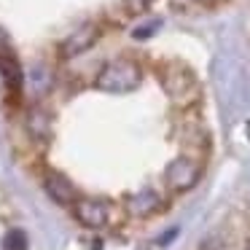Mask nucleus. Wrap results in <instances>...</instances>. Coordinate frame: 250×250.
Here are the masks:
<instances>
[{
  "instance_id": "1",
  "label": "nucleus",
  "mask_w": 250,
  "mask_h": 250,
  "mask_svg": "<svg viewBox=\"0 0 250 250\" xmlns=\"http://www.w3.org/2000/svg\"><path fill=\"white\" fill-rule=\"evenodd\" d=\"M140 81H143L140 65H137L135 60H126V57L108 62V65L97 73V89H103V92H108V94L132 92V89L140 86Z\"/></svg>"
},
{
  "instance_id": "2",
  "label": "nucleus",
  "mask_w": 250,
  "mask_h": 250,
  "mask_svg": "<svg viewBox=\"0 0 250 250\" xmlns=\"http://www.w3.org/2000/svg\"><path fill=\"white\" fill-rule=\"evenodd\" d=\"M199 175H202V164H199V159H194V156H178L172 164H167V169H164V180H167V186L175 191L194 188Z\"/></svg>"
},
{
  "instance_id": "3",
  "label": "nucleus",
  "mask_w": 250,
  "mask_h": 250,
  "mask_svg": "<svg viewBox=\"0 0 250 250\" xmlns=\"http://www.w3.org/2000/svg\"><path fill=\"white\" fill-rule=\"evenodd\" d=\"M164 92L175 100V103H194L196 94H199V86H196L194 73H188L186 67H169L162 78Z\"/></svg>"
},
{
  "instance_id": "4",
  "label": "nucleus",
  "mask_w": 250,
  "mask_h": 250,
  "mask_svg": "<svg viewBox=\"0 0 250 250\" xmlns=\"http://www.w3.org/2000/svg\"><path fill=\"white\" fill-rule=\"evenodd\" d=\"M100 30L97 24H83V27L73 30L70 35L65 38V43L60 46V54L65 57V60H70V57H78L83 54V51H89L94 46V41H97Z\"/></svg>"
},
{
  "instance_id": "5",
  "label": "nucleus",
  "mask_w": 250,
  "mask_h": 250,
  "mask_svg": "<svg viewBox=\"0 0 250 250\" xmlns=\"http://www.w3.org/2000/svg\"><path fill=\"white\" fill-rule=\"evenodd\" d=\"M76 218L86 229H103L108 223V205L100 199H81L76 202Z\"/></svg>"
},
{
  "instance_id": "6",
  "label": "nucleus",
  "mask_w": 250,
  "mask_h": 250,
  "mask_svg": "<svg viewBox=\"0 0 250 250\" xmlns=\"http://www.w3.org/2000/svg\"><path fill=\"white\" fill-rule=\"evenodd\" d=\"M43 188H46V194H49L57 205H62V207L76 205V202H78L76 199V188H73V186L67 183V178H62L60 172H49V175H46Z\"/></svg>"
},
{
  "instance_id": "7",
  "label": "nucleus",
  "mask_w": 250,
  "mask_h": 250,
  "mask_svg": "<svg viewBox=\"0 0 250 250\" xmlns=\"http://www.w3.org/2000/svg\"><path fill=\"white\" fill-rule=\"evenodd\" d=\"M27 132L35 143H46L51 137V116L46 108L41 105H33L27 113Z\"/></svg>"
},
{
  "instance_id": "8",
  "label": "nucleus",
  "mask_w": 250,
  "mask_h": 250,
  "mask_svg": "<svg viewBox=\"0 0 250 250\" xmlns=\"http://www.w3.org/2000/svg\"><path fill=\"white\" fill-rule=\"evenodd\" d=\"M126 205H129V210L137 212V215H153V212L162 207V196L153 188H140L126 199Z\"/></svg>"
},
{
  "instance_id": "9",
  "label": "nucleus",
  "mask_w": 250,
  "mask_h": 250,
  "mask_svg": "<svg viewBox=\"0 0 250 250\" xmlns=\"http://www.w3.org/2000/svg\"><path fill=\"white\" fill-rule=\"evenodd\" d=\"M0 73L6 78V86L11 92V97H19V92H22V70H19V62L8 51L0 54Z\"/></svg>"
},
{
  "instance_id": "10",
  "label": "nucleus",
  "mask_w": 250,
  "mask_h": 250,
  "mask_svg": "<svg viewBox=\"0 0 250 250\" xmlns=\"http://www.w3.org/2000/svg\"><path fill=\"white\" fill-rule=\"evenodd\" d=\"M3 250H27V234L22 229H11L3 237Z\"/></svg>"
},
{
  "instance_id": "11",
  "label": "nucleus",
  "mask_w": 250,
  "mask_h": 250,
  "mask_svg": "<svg viewBox=\"0 0 250 250\" xmlns=\"http://www.w3.org/2000/svg\"><path fill=\"white\" fill-rule=\"evenodd\" d=\"M151 3H153V0H124V8L129 14H143Z\"/></svg>"
},
{
  "instance_id": "12",
  "label": "nucleus",
  "mask_w": 250,
  "mask_h": 250,
  "mask_svg": "<svg viewBox=\"0 0 250 250\" xmlns=\"http://www.w3.org/2000/svg\"><path fill=\"white\" fill-rule=\"evenodd\" d=\"M35 86H38V89L41 86H43V89L49 86V73H46L43 67H41V70H35Z\"/></svg>"
},
{
  "instance_id": "13",
  "label": "nucleus",
  "mask_w": 250,
  "mask_h": 250,
  "mask_svg": "<svg viewBox=\"0 0 250 250\" xmlns=\"http://www.w3.org/2000/svg\"><path fill=\"white\" fill-rule=\"evenodd\" d=\"M6 51V38H3V33H0V54Z\"/></svg>"
},
{
  "instance_id": "14",
  "label": "nucleus",
  "mask_w": 250,
  "mask_h": 250,
  "mask_svg": "<svg viewBox=\"0 0 250 250\" xmlns=\"http://www.w3.org/2000/svg\"><path fill=\"white\" fill-rule=\"evenodd\" d=\"M188 3H215V0H188Z\"/></svg>"
}]
</instances>
